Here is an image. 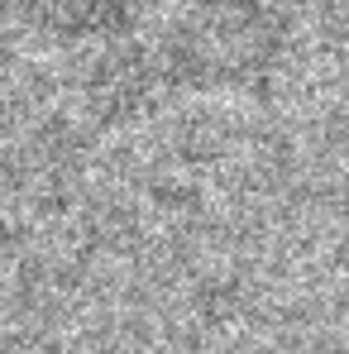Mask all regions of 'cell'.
Segmentation results:
<instances>
[{"label":"cell","mask_w":349,"mask_h":354,"mask_svg":"<svg viewBox=\"0 0 349 354\" xmlns=\"http://www.w3.org/2000/svg\"><path fill=\"white\" fill-rule=\"evenodd\" d=\"M24 19L58 39V44H120L134 39L158 10L163 0H19Z\"/></svg>","instance_id":"2"},{"label":"cell","mask_w":349,"mask_h":354,"mask_svg":"<svg viewBox=\"0 0 349 354\" xmlns=\"http://www.w3.org/2000/svg\"><path fill=\"white\" fill-rule=\"evenodd\" d=\"M296 39V0H182L158 39L106 44L86 77V111L129 124L173 96H263Z\"/></svg>","instance_id":"1"},{"label":"cell","mask_w":349,"mask_h":354,"mask_svg":"<svg viewBox=\"0 0 349 354\" xmlns=\"http://www.w3.org/2000/svg\"><path fill=\"white\" fill-rule=\"evenodd\" d=\"M239 354H273V350H239Z\"/></svg>","instance_id":"3"}]
</instances>
